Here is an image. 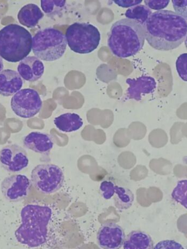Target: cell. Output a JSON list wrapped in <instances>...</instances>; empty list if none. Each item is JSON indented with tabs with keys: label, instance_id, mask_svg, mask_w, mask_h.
<instances>
[{
	"label": "cell",
	"instance_id": "4fadbf2b",
	"mask_svg": "<svg viewBox=\"0 0 187 249\" xmlns=\"http://www.w3.org/2000/svg\"><path fill=\"white\" fill-rule=\"evenodd\" d=\"M43 62L36 56H27L20 61L18 67V73L20 77L30 82H35L41 79L44 72Z\"/></svg>",
	"mask_w": 187,
	"mask_h": 249
},
{
	"label": "cell",
	"instance_id": "4316f807",
	"mask_svg": "<svg viewBox=\"0 0 187 249\" xmlns=\"http://www.w3.org/2000/svg\"><path fill=\"white\" fill-rule=\"evenodd\" d=\"M175 13L187 19V1H172Z\"/></svg>",
	"mask_w": 187,
	"mask_h": 249
},
{
	"label": "cell",
	"instance_id": "d6986e66",
	"mask_svg": "<svg viewBox=\"0 0 187 249\" xmlns=\"http://www.w3.org/2000/svg\"><path fill=\"white\" fill-rule=\"evenodd\" d=\"M113 196L116 208L121 210L131 208L134 200L132 191L124 187L115 186V193Z\"/></svg>",
	"mask_w": 187,
	"mask_h": 249
},
{
	"label": "cell",
	"instance_id": "d4e9b609",
	"mask_svg": "<svg viewBox=\"0 0 187 249\" xmlns=\"http://www.w3.org/2000/svg\"><path fill=\"white\" fill-rule=\"evenodd\" d=\"M170 1L169 0H145L144 3L145 6L150 9L157 10H162L167 7Z\"/></svg>",
	"mask_w": 187,
	"mask_h": 249
},
{
	"label": "cell",
	"instance_id": "6da1fadb",
	"mask_svg": "<svg viewBox=\"0 0 187 249\" xmlns=\"http://www.w3.org/2000/svg\"><path fill=\"white\" fill-rule=\"evenodd\" d=\"M143 27L145 39L155 50H173L187 39V19L171 10L152 13Z\"/></svg>",
	"mask_w": 187,
	"mask_h": 249
},
{
	"label": "cell",
	"instance_id": "ac0fdd59",
	"mask_svg": "<svg viewBox=\"0 0 187 249\" xmlns=\"http://www.w3.org/2000/svg\"><path fill=\"white\" fill-rule=\"evenodd\" d=\"M55 124L59 131L70 133L79 130L84 124L81 117L75 113H66L56 117Z\"/></svg>",
	"mask_w": 187,
	"mask_h": 249
},
{
	"label": "cell",
	"instance_id": "3957f363",
	"mask_svg": "<svg viewBox=\"0 0 187 249\" xmlns=\"http://www.w3.org/2000/svg\"><path fill=\"white\" fill-rule=\"evenodd\" d=\"M145 40L143 26L135 20L124 18L112 25L108 45L113 55L119 58H127L139 53Z\"/></svg>",
	"mask_w": 187,
	"mask_h": 249
},
{
	"label": "cell",
	"instance_id": "7c38bea8",
	"mask_svg": "<svg viewBox=\"0 0 187 249\" xmlns=\"http://www.w3.org/2000/svg\"><path fill=\"white\" fill-rule=\"evenodd\" d=\"M127 84L129 86L127 97L129 99L139 101L142 96L154 91L157 88V82L153 77L142 76L137 79H128Z\"/></svg>",
	"mask_w": 187,
	"mask_h": 249
},
{
	"label": "cell",
	"instance_id": "9c48e42d",
	"mask_svg": "<svg viewBox=\"0 0 187 249\" xmlns=\"http://www.w3.org/2000/svg\"><path fill=\"white\" fill-rule=\"evenodd\" d=\"M0 163L9 173H19L28 167L29 160L24 149L18 144H9L0 151Z\"/></svg>",
	"mask_w": 187,
	"mask_h": 249
},
{
	"label": "cell",
	"instance_id": "8992f818",
	"mask_svg": "<svg viewBox=\"0 0 187 249\" xmlns=\"http://www.w3.org/2000/svg\"><path fill=\"white\" fill-rule=\"evenodd\" d=\"M67 44L74 53L88 54L99 46L101 34L95 26L88 23H75L66 31Z\"/></svg>",
	"mask_w": 187,
	"mask_h": 249
},
{
	"label": "cell",
	"instance_id": "f1b7e54d",
	"mask_svg": "<svg viewBox=\"0 0 187 249\" xmlns=\"http://www.w3.org/2000/svg\"><path fill=\"white\" fill-rule=\"evenodd\" d=\"M3 67H4V66H3V60H2L1 57L0 56V72H1L3 71Z\"/></svg>",
	"mask_w": 187,
	"mask_h": 249
},
{
	"label": "cell",
	"instance_id": "2e32d148",
	"mask_svg": "<svg viewBox=\"0 0 187 249\" xmlns=\"http://www.w3.org/2000/svg\"><path fill=\"white\" fill-rule=\"evenodd\" d=\"M43 17V13L37 5L34 3L25 5L19 10L18 15L20 24L28 28L35 27Z\"/></svg>",
	"mask_w": 187,
	"mask_h": 249
},
{
	"label": "cell",
	"instance_id": "30bf717a",
	"mask_svg": "<svg viewBox=\"0 0 187 249\" xmlns=\"http://www.w3.org/2000/svg\"><path fill=\"white\" fill-rule=\"evenodd\" d=\"M31 186V181L27 176L15 175L3 179L1 190L5 198L16 202L22 200L28 196Z\"/></svg>",
	"mask_w": 187,
	"mask_h": 249
},
{
	"label": "cell",
	"instance_id": "277c9868",
	"mask_svg": "<svg viewBox=\"0 0 187 249\" xmlns=\"http://www.w3.org/2000/svg\"><path fill=\"white\" fill-rule=\"evenodd\" d=\"M32 46V35L22 26L10 24L0 30V56L5 60L14 63L23 60Z\"/></svg>",
	"mask_w": 187,
	"mask_h": 249
},
{
	"label": "cell",
	"instance_id": "ffe728a7",
	"mask_svg": "<svg viewBox=\"0 0 187 249\" xmlns=\"http://www.w3.org/2000/svg\"><path fill=\"white\" fill-rule=\"evenodd\" d=\"M152 13L151 10L148 7L139 4L128 9L125 15L127 18L135 20L143 26Z\"/></svg>",
	"mask_w": 187,
	"mask_h": 249
},
{
	"label": "cell",
	"instance_id": "cb8c5ba5",
	"mask_svg": "<svg viewBox=\"0 0 187 249\" xmlns=\"http://www.w3.org/2000/svg\"><path fill=\"white\" fill-rule=\"evenodd\" d=\"M115 185L112 181L105 180L101 184L100 190L104 199H111L115 193Z\"/></svg>",
	"mask_w": 187,
	"mask_h": 249
},
{
	"label": "cell",
	"instance_id": "5bb4252c",
	"mask_svg": "<svg viewBox=\"0 0 187 249\" xmlns=\"http://www.w3.org/2000/svg\"><path fill=\"white\" fill-rule=\"evenodd\" d=\"M25 148L41 154H48L54 146V140L50 135L39 132L29 133L23 139Z\"/></svg>",
	"mask_w": 187,
	"mask_h": 249
},
{
	"label": "cell",
	"instance_id": "7a4b0ae2",
	"mask_svg": "<svg viewBox=\"0 0 187 249\" xmlns=\"http://www.w3.org/2000/svg\"><path fill=\"white\" fill-rule=\"evenodd\" d=\"M20 216L22 224L15 233L18 241L31 248L43 245L48 238L52 210L48 206L28 205L23 207Z\"/></svg>",
	"mask_w": 187,
	"mask_h": 249
},
{
	"label": "cell",
	"instance_id": "5b68a950",
	"mask_svg": "<svg viewBox=\"0 0 187 249\" xmlns=\"http://www.w3.org/2000/svg\"><path fill=\"white\" fill-rule=\"evenodd\" d=\"M65 35L53 28L41 30L33 38L34 54L41 60L53 62L64 55L66 48Z\"/></svg>",
	"mask_w": 187,
	"mask_h": 249
},
{
	"label": "cell",
	"instance_id": "9a60e30c",
	"mask_svg": "<svg viewBox=\"0 0 187 249\" xmlns=\"http://www.w3.org/2000/svg\"><path fill=\"white\" fill-rule=\"evenodd\" d=\"M23 81L18 72L12 70L0 72V95L8 97L14 95L23 87Z\"/></svg>",
	"mask_w": 187,
	"mask_h": 249
},
{
	"label": "cell",
	"instance_id": "603a6c76",
	"mask_svg": "<svg viewBox=\"0 0 187 249\" xmlns=\"http://www.w3.org/2000/svg\"><path fill=\"white\" fill-rule=\"evenodd\" d=\"M176 70L183 81H187V54L186 53L180 55L176 62Z\"/></svg>",
	"mask_w": 187,
	"mask_h": 249
},
{
	"label": "cell",
	"instance_id": "e0dca14e",
	"mask_svg": "<svg viewBox=\"0 0 187 249\" xmlns=\"http://www.w3.org/2000/svg\"><path fill=\"white\" fill-rule=\"evenodd\" d=\"M125 249H152L153 242L148 233L142 231H131L125 238L123 243Z\"/></svg>",
	"mask_w": 187,
	"mask_h": 249
},
{
	"label": "cell",
	"instance_id": "83f0119b",
	"mask_svg": "<svg viewBox=\"0 0 187 249\" xmlns=\"http://www.w3.org/2000/svg\"><path fill=\"white\" fill-rule=\"evenodd\" d=\"M143 1L140 0H119V1H114L117 6L122 8H131L134 6H138L142 3Z\"/></svg>",
	"mask_w": 187,
	"mask_h": 249
},
{
	"label": "cell",
	"instance_id": "484cf974",
	"mask_svg": "<svg viewBox=\"0 0 187 249\" xmlns=\"http://www.w3.org/2000/svg\"><path fill=\"white\" fill-rule=\"evenodd\" d=\"M154 249H183L185 248L180 243L174 240H164L158 242Z\"/></svg>",
	"mask_w": 187,
	"mask_h": 249
},
{
	"label": "cell",
	"instance_id": "44dd1931",
	"mask_svg": "<svg viewBox=\"0 0 187 249\" xmlns=\"http://www.w3.org/2000/svg\"><path fill=\"white\" fill-rule=\"evenodd\" d=\"M66 3L65 1L44 0L40 1V6L45 13L49 16H53L60 13L64 9Z\"/></svg>",
	"mask_w": 187,
	"mask_h": 249
},
{
	"label": "cell",
	"instance_id": "8fae6325",
	"mask_svg": "<svg viewBox=\"0 0 187 249\" xmlns=\"http://www.w3.org/2000/svg\"><path fill=\"white\" fill-rule=\"evenodd\" d=\"M126 238L123 228L115 223L107 222L103 224L97 233L98 246L106 249L121 248Z\"/></svg>",
	"mask_w": 187,
	"mask_h": 249
},
{
	"label": "cell",
	"instance_id": "ba28073f",
	"mask_svg": "<svg viewBox=\"0 0 187 249\" xmlns=\"http://www.w3.org/2000/svg\"><path fill=\"white\" fill-rule=\"evenodd\" d=\"M43 103L38 92L31 88L20 90L13 96L11 107L18 116L23 118L35 117L42 107Z\"/></svg>",
	"mask_w": 187,
	"mask_h": 249
},
{
	"label": "cell",
	"instance_id": "52a82bcc",
	"mask_svg": "<svg viewBox=\"0 0 187 249\" xmlns=\"http://www.w3.org/2000/svg\"><path fill=\"white\" fill-rule=\"evenodd\" d=\"M63 171L53 164H39L33 170L31 182L40 193L50 195L59 191L64 182Z\"/></svg>",
	"mask_w": 187,
	"mask_h": 249
},
{
	"label": "cell",
	"instance_id": "7402d4cb",
	"mask_svg": "<svg viewBox=\"0 0 187 249\" xmlns=\"http://www.w3.org/2000/svg\"><path fill=\"white\" fill-rule=\"evenodd\" d=\"M187 181L186 179L179 181L171 193L172 198L183 205L186 209L187 208Z\"/></svg>",
	"mask_w": 187,
	"mask_h": 249
}]
</instances>
